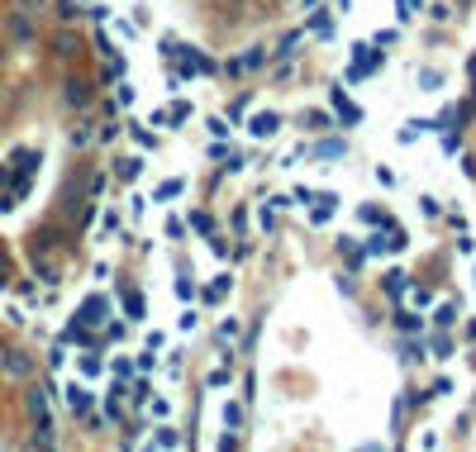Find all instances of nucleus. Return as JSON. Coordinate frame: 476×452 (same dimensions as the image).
Returning <instances> with one entry per match:
<instances>
[{"instance_id": "nucleus-1", "label": "nucleus", "mask_w": 476, "mask_h": 452, "mask_svg": "<svg viewBox=\"0 0 476 452\" xmlns=\"http://www.w3.org/2000/svg\"><path fill=\"white\" fill-rule=\"evenodd\" d=\"M0 366H5V376H29V371H34V357H29V353H19V348H5Z\"/></svg>"}, {"instance_id": "nucleus-2", "label": "nucleus", "mask_w": 476, "mask_h": 452, "mask_svg": "<svg viewBox=\"0 0 476 452\" xmlns=\"http://www.w3.org/2000/svg\"><path fill=\"white\" fill-rule=\"evenodd\" d=\"M277 129H281V119H277L272 110H267V114H253V134H258V138H272Z\"/></svg>"}, {"instance_id": "nucleus-3", "label": "nucleus", "mask_w": 476, "mask_h": 452, "mask_svg": "<svg viewBox=\"0 0 476 452\" xmlns=\"http://www.w3.org/2000/svg\"><path fill=\"white\" fill-rule=\"evenodd\" d=\"M67 405H72V414H86V410H91V395H86L82 386H67Z\"/></svg>"}, {"instance_id": "nucleus-4", "label": "nucleus", "mask_w": 476, "mask_h": 452, "mask_svg": "<svg viewBox=\"0 0 476 452\" xmlns=\"http://www.w3.org/2000/svg\"><path fill=\"white\" fill-rule=\"evenodd\" d=\"M334 110H338L348 124H358V119H362V110H358V105H348V100H343V90H334Z\"/></svg>"}, {"instance_id": "nucleus-5", "label": "nucleus", "mask_w": 476, "mask_h": 452, "mask_svg": "<svg viewBox=\"0 0 476 452\" xmlns=\"http://www.w3.org/2000/svg\"><path fill=\"white\" fill-rule=\"evenodd\" d=\"M105 319V300H86L82 305V324H100Z\"/></svg>"}, {"instance_id": "nucleus-6", "label": "nucleus", "mask_w": 476, "mask_h": 452, "mask_svg": "<svg viewBox=\"0 0 476 452\" xmlns=\"http://www.w3.org/2000/svg\"><path fill=\"white\" fill-rule=\"evenodd\" d=\"M67 100H72V105H86V100H91L86 81H67Z\"/></svg>"}, {"instance_id": "nucleus-7", "label": "nucleus", "mask_w": 476, "mask_h": 452, "mask_svg": "<svg viewBox=\"0 0 476 452\" xmlns=\"http://www.w3.org/2000/svg\"><path fill=\"white\" fill-rule=\"evenodd\" d=\"M124 310H129V319H143V295L129 290V295H124Z\"/></svg>"}, {"instance_id": "nucleus-8", "label": "nucleus", "mask_w": 476, "mask_h": 452, "mask_svg": "<svg viewBox=\"0 0 476 452\" xmlns=\"http://www.w3.org/2000/svg\"><path fill=\"white\" fill-rule=\"evenodd\" d=\"M334 214V195H319V205H314V219H329Z\"/></svg>"}, {"instance_id": "nucleus-9", "label": "nucleus", "mask_w": 476, "mask_h": 452, "mask_svg": "<svg viewBox=\"0 0 476 452\" xmlns=\"http://www.w3.org/2000/svg\"><path fill=\"white\" fill-rule=\"evenodd\" d=\"M119 177H124V181L138 177V158H124V162H119Z\"/></svg>"}, {"instance_id": "nucleus-10", "label": "nucleus", "mask_w": 476, "mask_h": 452, "mask_svg": "<svg viewBox=\"0 0 476 452\" xmlns=\"http://www.w3.org/2000/svg\"><path fill=\"white\" fill-rule=\"evenodd\" d=\"M10 29H14V38H29V19H24V14H14Z\"/></svg>"}, {"instance_id": "nucleus-11", "label": "nucleus", "mask_w": 476, "mask_h": 452, "mask_svg": "<svg viewBox=\"0 0 476 452\" xmlns=\"http://www.w3.org/2000/svg\"><path fill=\"white\" fill-rule=\"evenodd\" d=\"M177 190H181V181H162V186H158V200H167V195H177Z\"/></svg>"}]
</instances>
